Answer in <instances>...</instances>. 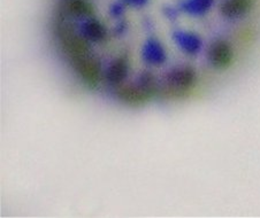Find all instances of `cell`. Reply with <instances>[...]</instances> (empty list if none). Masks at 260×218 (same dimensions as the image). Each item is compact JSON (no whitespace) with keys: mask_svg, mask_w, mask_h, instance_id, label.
I'll return each instance as SVG.
<instances>
[{"mask_svg":"<svg viewBox=\"0 0 260 218\" xmlns=\"http://www.w3.org/2000/svg\"><path fill=\"white\" fill-rule=\"evenodd\" d=\"M76 68L83 80L89 85H96L101 78V68L99 63L93 59H84L83 56L76 58Z\"/></svg>","mask_w":260,"mask_h":218,"instance_id":"6da1fadb","label":"cell"},{"mask_svg":"<svg viewBox=\"0 0 260 218\" xmlns=\"http://www.w3.org/2000/svg\"><path fill=\"white\" fill-rule=\"evenodd\" d=\"M210 59L216 67H227L233 60V51L226 42L219 41L211 46Z\"/></svg>","mask_w":260,"mask_h":218,"instance_id":"7a4b0ae2","label":"cell"},{"mask_svg":"<svg viewBox=\"0 0 260 218\" xmlns=\"http://www.w3.org/2000/svg\"><path fill=\"white\" fill-rule=\"evenodd\" d=\"M62 39L64 49H66L75 59L83 56L89 50V45L86 44L84 39L74 36L71 32L67 31L66 33H63Z\"/></svg>","mask_w":260,"mask_h":218,"instance_id":"3957f363","label":"cell"},{"mask_svg":"<svg viewBox=\"0 0 260 218\" xmlns=\"http://www.w3.org/2000/svg\"><path fill=\"white\" fill-rule=\"evenodd\" d=\"M252 0H226L221 11L227 16H237L248 12L252 6Z\"/></svg>","mask_w":260,"mask_h":218,"instance_id":"277c9868","label":"cell"},{"mask_svg":"<svg viewBox=\"0 0 260 218\" xmlns=\"http://www.w3.org/2000/svg\"><path fill=\"white\" fill-rule=\"evenodd\" d=\"M118 94L121 99L128 101L129 103H142L147 99L144 92L133 86H121L118 91Z\"/></svg>","mask_w":260,"mask_h":218,"instance_id":"5b68a950","label":"cell"},{"mask_svg":"<svg viewBox=\"0 0 260 218\" xmlns=\"http://www.w3.org/2000/svg\"><path fill=\"white\" fill-rule=\"evenodd\" d=\"M68 10L71 11L73 14L82 15L91 13V7L86 5L82 0H69L68 2Z\"/></svg>","mask_w":260,"mask_h":218,"instance_id":"8992f818","label":"cell"},{"mask_svg":"<svg viewBox=\"0 0 260 218\" xmlns=\"http://www.w3.org/2000/svg\"><path fill=\"white\" fill-rule=\"evenodd\" d=\"M124 64L122 62H118L116 64H114L113 67V77L114 80H119L123 76V74L125 72V70H123Z\"/></svg>","mask_w":260,"mask_h":218,"instance_id":"52a82bcc","label":"cell"}]
</instances>
